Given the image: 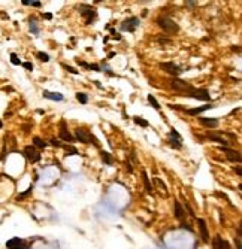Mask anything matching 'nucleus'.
<instances>
[{
	"label": "nucleus",
	"instance_id": "f257e3e1",
	"mask_svg": "<svg viewBox=\"0 0 242 249\" xmlns=\"http://www.w3.org/2000/svg\"><path fill=\"white\" fill-rule=\"evenodd\" d=\"M157 24H159V27H161L167 33H178L179 32V25L166 15H160L157 18Z\"/></svg>",
	"mask_w": 242,
	"mask_h": 249
},
{
	"label": "nucleus",
	"instance_id": "f03ea898",
	"mask_svg": "<svg viewBox=\"0 0 242 249\" xmlns=\"http://www.w3.org/2000/svg\"><path fill=\"white\" fill-rule=\"evenodd\" d=\"M140 24V20L138 17H130V18H126L124 21H121L120 24V32H127V33H135V30L139 27Z\"/></svg>",
	"mask_w": 242,
	"mask_h": 249
},
{
	"label": "nucleus",
	"instance_id": "7ed1b4c3",
	"mask_svg": "<svg viewBox=\"0 0 242 249\" xmlns=\"http://www.w3.org/2000/svg\"><path fill=\"white\" fill-rule=\"evenodd\" d=\"M169 85H171L172 90L179 91L181 94H185V92H188L190 90L194 88L191 84H188V82H185V81L179 79V78H172V79L169 81Z\"/></svg>",
	"mask_w": 242,
	"mask_h": 249
},
{
	"label": "nucleus",
	"instance_id": "20e7f679",
	"mask_svg": "<svg viewBox=\"0 0 242 249\" xmlns=\"http://www.w3.org/2000/svg\"><path fill=\"white\" fill-rule=\"evenodd\" d=\"M184 96L187 97H193L196 100H203V102H209L211 100V96H209V91L206 88H193L188 92H185Z\"/></svg>",
	"mask_w": 242,
	"mask_h": 249
},
{
	"label": "nucleus",
	"instance_id": "39448f33",
	"mask_svg": "<svg viewBox=\"0 0 242 249\" xmlns=\"http://www.w3.org/2000/svg\"><path fill=\"white\" fill-rule=\"evenodd\" d=\"M79 11H81V15L85 18V24H91L96 21L97 18V12L91 9L90 5H81L79 6Z\"/></svg>",
	"mask_w": 242,
	"mask_h": 249
},
{
	"label": "nucleus",
	"instance_id": "423d86ee",
	"mask_svg": "<svg viewBox=\"0 0 242 249\" xmlns=\"http://www.w3.org/2000/svg\"><path fill=\"white\" fill-rule=\"evenodd\" d=\"M58 137H60V140H64V142H67V143L75 142V137H73V134L67 130V125H66V121H64V119L60 121V131H58Z\"/></svg>",
	"mask_w": 242,
	"mask_h": 249
},
{
	"label": "nucleus",
	"instance_id": "0eeeda50",
	"mask_svg": "<svg viewBox=\"0 0 242 249\" xmlns=\"http://www.w3.org/2000/svg\"><path fill=\"white\" fill-rule=\"evenodd\" d=\"M24 155L30 163H39L40 161V154L33 145H27L24 148Z\"/></svg>",
	"mask_w": 242,
	"mask_h": 249
},
{
	"label": "nucleus",
	"instance_id": "6e6552de",
	"mask_svg": "<svg viewBox=\"0 0 242 249\" xmlns=\"http://www.w3.org/2000/svg\"><path fill=\"white\" fill-rule=\"evenodd\" d=\"M160 69H163L164 72H167V73L173 75L175 78H176L178 75H181V72H182V67H179V66H178V64H175L173 61H166V63H160Z\"/></svg>",
	"mask_w": 242,
	"mask_h": 249
},
{
	"label": "nucleus",
	"instance_id": "1a4fd4ad",
	"mask_svg": "<svg viewBox=\"0 0 242 249\" xmlns=\"http://www.w3.org/2000/svg\"><path fill=\"white\" fill-rule=\"evenodd\" d=\"M220 149L226 154V158L229 160V161H232V163H241V152H238V151H235V149H232V148L229 146H220Z\"/></svg>",
	"mask_w": 242,
	"mask_h": 249
},
{
	"label": "nucleus",
	"instance_id": "9d476101",
	"mask_svg": "<svg viewBox=\"0 0 242 249\" xmlns=\"http://www.w3.org/2000/svg\"><path fill=\"white\" fill-rule=\"evenodd\" d=\"M6 248L8 249H30L29 245H27V242L23 240V239H20V237L9 239V240L6 242Z\"/></svg>",
	"mask_w": 242,
	"mask_h": 249
},
{
	"label": "nucleus",
	"instance_id": "9b49d317",
	"mask_svg": "<svg viewBox=\"0 0 242 249\" xmlns=\"http://www.w3.org/2000/svg\"><path fill=\"white\" fill-rule=\"evenodd\" d=\"M173 213H175V218H176L179 222H184V219H185L184 206L179 203L178 200H173Z\"/></svg>",
	"mask_w": 242,
	"mask_h": 249
},
{
	"label": "nucleus",
	"instance_id": "f8f14e48",
	"mask_svg": "<svg viewBox=\"0 0 242 249\" xmlns=\"http://www.w3.org/2000/svg\"><path fill=\"white\" fill-rule=\"evenodd\" d=\"M75 140H78L81 143H84V145H88L90 143V139H88V131L87 130H84V128H76L75 130Z\"/></svg>",
	"mask_w": 242,
	"mask_h": 249
},
{
	"label": "nucleus",
	"instance_id": "ddd939ff",
	"mask_svg": "<svg viewBox=\"0 0 242 249\" xmlns=\"http://www.w3.org/2000/svg\"><path fill=\"white\" fill-rule=\"evenodd\" d=\"M196 221H197V224H199V228H200V236H202V240H203L205 243H209V231H208V227H206L205 219L197 218Z\"/></svg>",
	"mask_w": 242,
	"mask_h": 249
},
{
	"label": "nucleus",
	"instance_id": "4468645a",
	"mask_svg": "<svg viewBox=\"0 0 242 249\" xmlns=\"http://www.w3.org/2000/svg\"><path fill=\"white\" fill-rule=\"evenodd\" d=\"M208 139H209L211 142H217V143H220L221 146H229V142L223 137V133H211V134H208Z\"/></svg>",
	"mask_w": 242,
	"mask_h": 249
},
{
	"label": "nucleus",
	"instance_id": "2eb2a0df",
	"mask_svg": "<svg viewBox=\"0 0 242 249\" xmlns=\"http://www.w3.org/2000/svg\"><path fill=\"white\" fill-rule=\"evenodd\" d=\"M199 123L202 125H205V127H208V128H217L220 124L217 118H205V116H200Z\"/></svg>",
	"mask_w": 242,
	"mask_h": 249
},
{
	"label": "nucleus",
	"instance_id": "dca6fc26",
	"mask_svg": "<svg viewBox=\"0 0 242 249\" xmlns=\"http://www.w3.org/2000/svg\"><path fill=\"white\" fill-rule=\"evenodd\" d=\"M212 108V104H209V103H206V104H203V106H199V108H193V109H187V111H184L187 115H191V116H196V115H199V113H202V112H205V111H208V109H211Z\"/></svg>",
	"mask_w": 242,
	"mask_h": 249
},
{
	"label": "nucleus",
	"instance_id": "f3484780",
	"mask_svg": "<svg viewBox=\"0 0 242 249\" xmlns=\"http://www.w3.org/2000/svg\"><path fill=\"white\" fill-rule=\"evenodd\" d=\"M44 97L52 100V102H63L64 100L61 92H52V91H44Z\"/></svg>",
	"mask_w": 242,
	"mask_h": 249
},
{
	"label": "nucleus",
	"instance_id": "a211bd4d",
	"mask_svg": "<svg viewBox=\"0 0 242 249\" xmlns=\"http://www.w3.org/2000/svg\"><path fill=\"white\" fill-rule=\"evenodd\" d=\"M142 179H144V185H145V191L147 193H152V187H151V182H150L147 170H142Z\"/></svg>",
	"mask_w": 242,
	"mask_h": 249
},
{
	"label": "nucleus",
	"instance_id": "6ab92c4d",
	"mask_svg": "<svg viewBox=\"0 0 242 249\" xmlns=\"http://www.w3.org/2000/svg\"><path fill=\"white\" fill-rule=\"evenodd\" d=\"M100 157H102V161H103L106 166H112V164H114V158H112V155H111L109 152L102 151V152H100Z\"/></svg>",
	"mask_w": 242,
	"mask_h": 249
},
{
	"label": "nucleus",
	"instance_id": "aec40b11",
	"mask_svg": "<svg viewBox=\"0 0 242 249\" xmlns=\"http://www.w3.org/2000/svg\"><path fill=\"white\" fill-rule=\"evenodd\" d=\"M33 146H35L36 149H45V148L48 146V143H46L45 140H42L39 136H35L33 137Z\"/></svg>",
	"mask_w": 242,
	"mask_h": 249
},
{
	"label": "nucleus",
	"instance_id": "412c9836",
	"mask_svg": "<svg viewBox=\"0 0 242 249\" xmlns=\"http://www.w3.org/2000/svg\"><path fill=\"white\" fill-rule=\"evenodd\" d=\"M78 64H79L81 67L87 69V70H94V72H102V70H100V66H99V64H88V63H85V61H78Z\"/></svg>",
	"mask_w": 242,
	"mask_h": 249
},
{
	"label": "nucleus",
	"instance_id": "4be33fe9",
	"mask_svg": "<svg viewBox=\"0 0 242 249\" xmlns=\"http://www.w3.org/2000/svg\"><path fill=\"white\" fill-rule=\"evenodd\" d=\"M167 143H169L172 148H175V149H182V140H178V139H175V137H172V136H169Z\"/></svg>",
	"mask_w": 242,
	"mask_h": 249
},
{
	"label": "nucleus",
	"instance_id": "5701e85b",
	"mask_svg": "<svg viewBox=\"0 0 242 249\" xmlns=\"http://www.w3.org/2000/svg\"><path fill=\"white\" fill-rule=\"evenodd\" d=\"M29 24H30V32L33 34H39V27H37V24H36L35 17H30V18H29Z\"/></svg>",
	"mask_w": 242,
	"mask_h": 249
},
{
	"label": "nucleus",
	"instance_id": "b1692460",
	"mask_svg": "<svg viewBox=\"0 0 242 249\" xmlns=\"http://www.w3.org/2000/svg\"><path fill=\"white\" fill-rule=\"evenodd\" d=\"M24 6H33V8H40L42 6V2L39 0H21Z\"/></svg>",
	"mask_w": 242,
	"mask_h": 249
},
{
	"label": "nucleus",
	"instance_id": "393cba45",
	"mask_svg": "<svg viewBox=\"0 0 242 249\" xmlns=\"http://www.w3.org/2000/svg\"><path fill=\"white\" fill-rule=\"evenodd\" d=\"M76 100L81 103V104H87L88 103V96L85 92H76Z\"/></svg>",
	"mask_w": 242,
	"mask_h": 249
},
{
	"label": "nucleus",
	"instance_id": "a878e982",
	"mask_svg": "<svg viewBox=\"0 0 242 249\" xmlns=\"http://www.w3.org/2000/svg\"><path fill=\"white\" fill-rule=\"evenodd\" d=\"M147 99H148V103H150V104L154 108V109H156V111H160V104H159V102L156 100V97H154V96L148 94V97H147Z\"/></svg>",
	"mask_w": 242,
	"mask_h": 249
},
{
	"label": "nucleus",
	"instance_id": "bb28decb",
	"mask_svg": "<svg viewBox=\"0 0 242 249\" xmlns=\"http://www.w3.org/2000/svg\"><path fill=\"white\" fill-rule=\"evenodd\" d=\"M133 121L136 123L140 127H144V128H147V127H150V123L147 121V119H144V118H139V116H133Z\"/></svg>",
	"mask_w": 242,
	"mask_h": 249
},
{
	"label": "nucleus",
	"instance_id": "cd10ccee",
	"mask_svg": "<svg viewBox=\"0 0 242 249\" xmlns=\"http://www.w3.org/2000/svg\"><path fill=\"white\" fill-rule=\"evenodd\" d=\"M61 148H64V151H66L67 155H76V154H78V149L73 148L72 145H69V146H61Z\"/></svg>",
	"mask_w": 242,
	"mask_h": 249
},
{
	"label": "nucleus",
	"instance_id": "c85d7f7f",
	"mask_svg": "<svg viewBox=\"0 0 242 249\" xmlns=\"http://www.w3.org/2000/svg\"><path fill=\"white\" fill-rule=\"evenodd\" d=\"M212 248L214 249H221V237H220V236H215V237H214Z\"/></svg>",
	"mask_w": 242,
	"mask_h": 249
},
{
	"label": "nucleus",
	"instance_id": "c756f323",
	"mask_svg": "<svg viewBox=\"0 0 242 249\" xmlns=\"http://www.w3.org/2000/svg\"><path fill=\"white\" fill-rule=\"evenodd\" d=\"M154 182H156V185H157L160 190L164 191V195H167V188H166V185L163 183V181H160V179H154Z\"/></svg>",
	"mask_w": 242,
	"mask_h": 249
},
{
	"label": "nucleus",
	"instance_id": "7c9ffc66",
	"mask_svg": "<svg viewBox=\"0 0 242 249\" xmlns=\"http://www.w3.org/2000/svg\"><path fill=\"white\" fill-rule=\"evenodd\" d=\"M11 63L13 64V66H20V64H21V61H20L18 55H17V54H13V52L11 54Z\"/></svg>",
	"mask_w": 242,
	"mask_h": 249
},
{
	"label": "nucleus",
	"instance_id": "2f4dec72",
	"mask_svg": "<svg viewBox=\"0 0 242 249\" xmlns=\"http://www.w3.org/2000/svg\"><path fill=\"white\" fill-rule=\"evenodd\" d=\"M106 28H108V30H109L111 33L114 34V37H115V40H121V39H123V37H121V34H118V33H117V30H115V28H112V27H109V25H108Z\"/></svg>",
	"mask_w": 242,
	"mask_h": 249
},
{
	"label": "nucleus",
	"instance_id": "473e14b6",
	"mask_svg": "<svg viewBox=\"0 0 242 249\" xmlns=\"http://www.w3.org/2000/svg\"><path fill=\"white\" fill-rule=\"evenodd\" d=\"M37 58L42 61H49V55L46 52H37Z\"/></svg>",
	"mask_w": 242,
	"mask_h": 249
},
{
	"label": "nucleus",
	"instance_id": "72a5a7b5",
	"mask_svg": "<svg viewBox=\"0 0 242 249\" xmlns=\"http://www.w3.org/2000/svg\"><path fill=\"white\" fill-rule=\"evenodd\" d=\"M169 136L175 137V139H178V140H182V139H181V134H179V133H178V131H176L175 128H172V130L169 131Z\"/></svg>",
	"mask_w": 242,
	"mask_h": 249
},
{
	"label": "nucleus",
	"instance_id": "f704fd0d",
	"mask_svg": "<svg viewBox=\"0 0 242 249\" xmlns=\"http://www.w3.org/2000/svg\"><path fill=\"white\" fill-rule=\"evenodd\" d=\"M49 145H52L54 148H61V146H63V145L60 143V140H58V139H51V140H49Z\"/></svg>",
	"mask_w": 242,
	"mask_h": 249
},
{
	"label": "nucleus",
	"instance_id": "c9c22d12",
	"mask_svg": "<svg viewBox=\"0 0 242 249\" xmlns=\"http://www.w3.org/2000/svg\"><path fill=\"white\" fill-rule=\"evenodd\" d=\"M21 64H23V67L25 69V70H29V72L33 70V64H32L30 61H24V63H21Z\"/></svg>",
	"mask_w": 242,
	"mask_h": 249
},
{
	"label": "nucleus",
	"instance_id": "e433bc0d",
	"mask_svg": "<svg viewBox=\"0 0 242 249\" xmlns=\"http://www.w3.org/2000/svg\"><path fill=\"white\" fill-rule=\"evenodd\" d=\"M61 66H63V69H66L67 72H72L73 75H78V70H76V69H73L72 66H67V64H61Z\"/></svg>",
	"mask_w": 242,
	"mask_h": 249
},
{
	"label": "nucleus",
	"instance_id": "4c0bfd02",
	"mask_svg": "<svg viewBox=\"0 0 242 249\" xmlns=\"http://www.w3.org/2000/svg\"><path fill=\"white\" fill-rule=\"evenodd\" d=\"M181 228H184V230L190 231V233H193V231H194V230L191 228V225H190V224H185V222H181Z\"/></svg>",
	"mask_w": 242,
	"mask_h": 249
},
{
	"label": "nucleus",
	"instance_id": "58836bf2",
	"mask_svg": "<svg viewBox=\"0 0 242 249\" xmlns=\"http://www.w3.org/2000/svg\"><path fill=\"white\" fill-rule=\"evenodd\" d=\"M126 166H127V170H129V173H133V167H132V163H130V160H127V161H126Z\"/></svg>",
	"mask_w": 242,
	"mask_h": 249
},
{
	"label": "nucleus",
	"instance_id": "ea45409f",
	"mask_svg": "<svg viewBox=\"0 0 242 249\" xmlns=\"http://www.w3.org/2000/svg\"><path fill=\"white\" fill-rule=\"evenodd\" d=\"M185 3H187V5H188V6H190V8H193V6H194V5H196L197 2H196V0H187V2H185Z\"/></svg>",
	"mask_w": 242,
	"mask_h": 249
},
{
	"label": "nucleus",
	"instance_id": "a19ab883",
	"mask_svg": "<svg viewBox=\"0 0 242 249\" xmlns=\"http://www.w3.org/2000/svg\"><path fill=\"white\" fill-rule=\"evenodd\" d=\"M44 18L45 20H52V13L51 12H46V13H44Z\"/></svg>",
	"mask_w": 242,
	"mask_h": 249
},
{
	"label": "nucleus",
	"instance_id": "79ce46f5",
	"mask_svg": "<svg viewBox=\"0 0 242 249\" xmlns=\"http://www.w3.org/2000/svg\"><path fill=\"white\" fill-rule=\"evenodd\" d=\"M241 167H239V166H238V167H236V169H235V172H236V175H238V176H242V172H241Z\"/></svg>",
	"mask_w": 242,
	"mask_h": 249
},
{
	"label": "nucleus",
	"instance_id": "37998d69",
	"mask_svg": "<svg viewBox=\"0 0 242 249\" xmlns=\"http://www.w3.org/2000/svg\"><path fill=\"white\" fill-rule=\"evenodd\" d=\"M2 127H3V123H2V119H0V128H2Z\"/></svg>",
	"mask_w": 242,
	"mask_h": 249
}]
</instances>
